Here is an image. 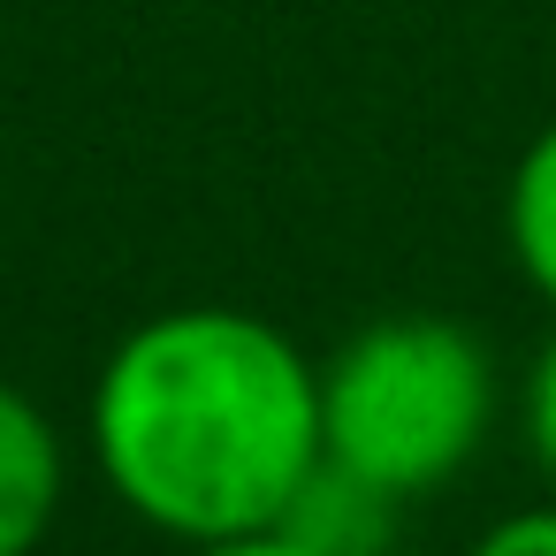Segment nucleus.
<instances>
[{"instance_id": "obj_1", "label": "nucleus", "mask_w": 556, "mask_h": 556, "mask_svg": "<svg viewBox=\"0 0 556 556\" xmlns=\"http://www.w3.org/2000/svg\"><path fill=\"white\" fill-rule=\"evenodd\" d=\"M85 434L138 526L184 548L260 533L320 465V366L260 313L176 305L108 351Z\"/></svg>"}, {"instance_id": "obj_2", "label": "nucleus", "mask_w": 556, "mask_h": 556, "mask_svg": "<svg viewBox=\"0 0 556 556\" xmlns=\"http://www.w3.org/2000/svg\"><path fill=\"white\" fill-rule=\"evenodd\" d=\"M495 427V358L450 313H389L320 366V457L412 503L450 488Z\"/></svg>"}, {"instance_id": "obj_3", "label": "nucleus", "mask_w": 556, "mask_h": 556, "mask_svg": "<svg viewBox=\"0 0 556 556\" xmlns=\"http://www.w3.org/2000/svg\"><path fill=\"white\" fill-rule=\"evenodd\" d=\"M70 495V450L39 396L0 381V556H39Z\"/></svg>"}, {"instance_id": "obj_4", "label": "nucleus", "mask_w": 556, "mask_h": 556, "mask_svg": "<svg viewBox=\"0 0 556 556\" xmlns=\"http://www.w3.org/2000/svg\"><path fill=\"white\" fill-rule=\"evenodd\" d=\"M282 533L305 541L313 556H381L389 533H396V495H381L374 480H358V472L320 457L305 472V488L290 495Z\"/></svg>"}, {"instance_id": "obj_5", "label": "nucleus", "mask_w": 556, "mask_h": 556, "mask_svg": "<svg viewBox=\"0 0 556 556\" xmlns=\"http://www.w3.org/2000/svg\"><path fill=\"white\" fill-rule=\"evenodd\" d=\"M503 244L510 267L541 305H556V123L526 138L510 184H503Z\"/></svg>"}, {"instance_id": "obj_6", "label": "nucleus", "mask_w": 556, "mask_h": 556, "mask_svg": "<svg viewBox=\"0 0 556 556\" xmlns=\"http://www.w3.org/2000/svg\"><path fill=\"white\" fill-rule=\"evenodd\" d=\"M518 434H526V457L541 465V480L556 488V336L526 358V381H518Z\"/></svg>"}, {"instance_id": "obj_7", "label": "nucleus", "mask_w": 556, "mask_h": 556, "mask_svg": "<svg viewBox=\"0 0 556 556\" xmlns=\"http://www.w3.org/2000/svg\"><path fill=\"white\" fill-rule=\"evenodd\" d=\"M465 556H556V503H533V510L495 518Z\"/></svg>"}, {"instance_id": "obj_8", "label": "nucleus", "mask_w": 556, "mask_h": 556, "mask_svg": "<svg viewBox=\"0 0 556 556\" xmlns=\"http://www.w3.org/2000/svg\"><path fill=\"white\" fill-rule=\"evenodd\" d=\"M191 556H313L305 541H290L282 526H260V533H229V541H199Z\"/></svg>"}]
</instances>
